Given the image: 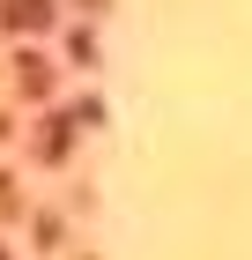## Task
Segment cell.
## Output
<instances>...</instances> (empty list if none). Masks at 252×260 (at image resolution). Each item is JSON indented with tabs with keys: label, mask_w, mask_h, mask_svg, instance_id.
I'll return each instance as SVG.
<instances>
[{
	"label": "cell",
	"mask_w": 252,
	"mask_h": 260,
	"mask_svg": "<svg viewBox=\"0 0 252 260\" xmlns=\"http://www.w3.org/2000/svg\"><path fill=\"white\" fill-rule=\"evenodd\" d=\"M82 134V126H75V112H67V119H45V141H38V149H45V164H59V156H67V141H75Z\"/></svg>",
	"instance_id": "3"
},
{
	"label": "cell",
	"mask_w": 252,
	"mask_h": 260,
	"mask_svg": "<svg viewBox=\"0 0 252 260\" xmlns=\"http://www.w3.org/2000/svg\"><path fill=\"white\" fill-rule=\"evenodd\" d=\"M15 82H22V97H52V60H45V52H22Z\"/></svg>",
	"instance_id": "2"
},
{
	"label": "cell",
	"mask_w": 252,
	"mask_h": 260,
	"mask_svg": "<svg viewBox=\"0 0 252 260\" xmlns=\"http://www.w3.org/2000/svg\"><path fill=\"white\" fill-rule=\"evenodd\" d=\"M8 208H15V179L0 171V216H8Z\"/></svg>",
	"instance_id": "4"
},
{
	"label": "cell",
	"mask_w": 252,
	"mask_h": 260,
	"mask_svg": "<svg viewBox=\"0 0 252 260\" xmlns=\"http://www.w3.org/2000/svg\"><path fill=\"white\" fill-rule=\"evenodd\" d=\"M0 22L22 30V38L30 30H52V0H0Z\"/></svg>",
	"instance_id": "1"
}]
</instances>
